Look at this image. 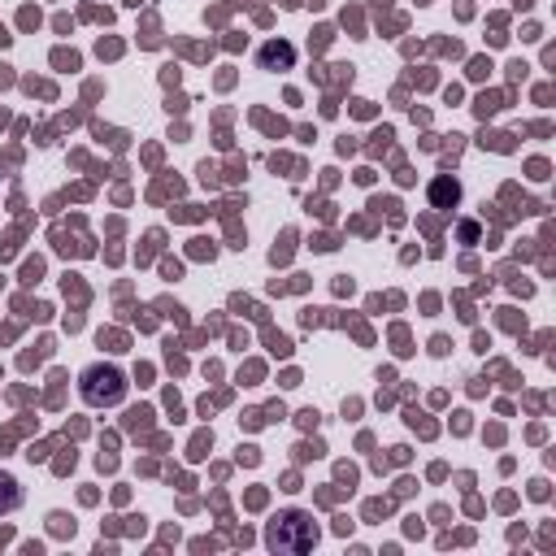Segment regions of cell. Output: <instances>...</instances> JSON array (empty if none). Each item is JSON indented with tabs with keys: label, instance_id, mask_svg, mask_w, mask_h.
Returning <instances> with one entry per match:
<instances>
[{
	"label": "cell",
	"instance_id": "cell-4",
	"mask_svg": "<svg viewBox=\"0 0 556 556\" xmlns=\"http://www.w3.org/2000/svg\"><path fill=\"white\" fill-rule=\"evenodd\" d=\"M22 504V491H17V482L9 478V473H0V513H13Z\"/></svg>",
	"mask_w": 556,
	"mask_h": 556
},
{
	"label": "cell",
	"instance_id": "cell-2",
	"mask_svg": "<svg viewBox=\"0 0 556 556\" xmlns=\"http://www.w3.org/2000/svg\"><path fill=\"white\" fill-rule=\"evenodd\" d=\"M126 395V374L117 365H91L83 374V400L104 408V404H117Z\"/></svg>",
	"mask_w": 556,
	"mask_h": 556
},
{
	"label": "cell",
	"instance_id": "cell-1",
	"mask_svg": "<svg viewBox=\"0 0 556 556\" xmlns=\"http://www.w3.org/2000/svg\"><path fill=\"white\" fill-rule=\"evenodd\" d=\"M265 543H269V552H308L317 543V526H313L308 513H295L291 508V513H278L269 521Z\"/></svg>",
	"mask_w": 556,
	"mask_h": 556
},
{
	"label": "cell",
	"instance_id": "cell-3",
	"mask_svg": "<svg viewBox=\"0 0 556 556\" xmlns=\"http://www.w3.org/2000/svg\"><path fill=\"white\" fill-rule=\"evenodd\" d=\"M291 61H295L291 43H265V48H261V65H265V70H278V65L287 70Z\"/></svg>",
	"mask_w": 556,
	"mask_h": 556
},
{
	"label": "cell",
	"instance_id": "cell-5",
	"mask_svg": "<svg viewBox=\"0 0 556 556\" xmlns=\"http://www.w3.org/2000/svg\"><path fill=\"white\" fill-rule=\"evenodd\" d=\"M430 195H434V204H456V200H460V187L447 182V178H439V182L430 187Z\"/></svg>",
	"mask_w": 556,
	"mask_h": 556
}]
</instances>
